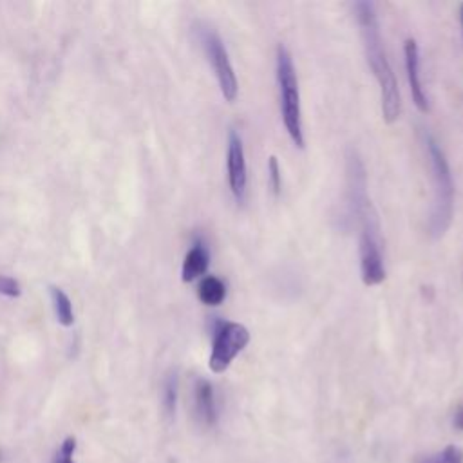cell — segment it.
I'll list each match as a JSON object with an SVG mask.
<instances>
[{
	"label": "cell",
	"mask_w": 463,
	"mask_h": 463,
	"mask_svg": "<svg viewBox=\"0 0 463 463\" xmlns=\"http://www.w3.org/2000/svg\"><path fill=\"white\" fill-rule=\"evenodd\" d=\"M75 451H76V440L73 438V436H69V438L64 440L62 447H60V452L58 456H56L55 463H75L73 462V454H75Z\"/></svg>",
	"instance_id": "e0dca14e"
},
{
	"label": "cell",
	"mask_w": 463,
	"mask_h": 463,
	"mask_svg": "<svg viewBox=\"0 0 463 463\" xmlns=\"http://www.w3.org/2000/svg\"><path fill=\"white\" fill-rule=\"evenodd\" d=\"M459 16H462V28H463V4L462 8H459Z\"/></svg>",
	"instance_id": "d6986e66"
},
{
	"label": "cell",
	"mask_w": 463,
	"mask_h": 463,
	"mask_svg": "<svg viewBox=\"0 0 463 463\" xmlns=\"http://www.w3.org/2000/svg\"><path fill=\"white\" fill-rule=\"evenodd\" d=\"M250 331L239 322L219 321L214 329V342L208 366L214 373H225L235 356L248 346Z\"/></svg>",
	"instance_id": "5b68a950"
},
{
	"label": "cell",
	"mask_w": 463,
	"mask_h": 463,
	"mask_svg": "<svg viewBox=\"0 0 463 463\" xmlns=\"http://www.w3.org/2000/svg\"><path fill=\"white\" fill-rule=\"evenodd\" d=\"M201 42L206 56H208V62L212 64V69L215 73V78L219 82L223 98L226 102H235L239 92L238 76H235L234 65L230 62L228 51H226L225 44H223L221 36L214 29L205 28L201 29Z\"/></svg>",
	"instance_id": "8992f818"
},
{
	"label": "cell",
	"mask_w": 463,
	"mask_h": 463,
	"mask_svg": "<svg viewBox=\"0 0 463 463\" xmlns=\"http://www.w3.org/2000/svg\"><path fill=\"white\" fill-rule=\"evenodd\" d=\"M20 293H22V288H20L18 281L8 277V275H0V295L15 299L20 297Z\"/></svg>",
	"instance_id": "2e32d148"
},
{
	"label": "cell",
	"mask_w": 463,
	"mask_h": 463,
	"mask_svg": "<svg viewBox=\"0 0 463 463\" xmlns=\"http://www.w3.org/2000/svg\"><path fill=\"white\" fill-rule=\"evenodd\" d=\"M194 405L199 422L205 425H214L218 422V400L214 385L205 378H199L194 388Z\"/></svg>",
	"instance_id": "9c48e42d"
},
{
	"label": "cell",
	"mask_w": 463,
	"mask_h": 463,
	"mask_svg": "<svg viewBox=\"0 0 463 463\" xmlns=\"http://www.w3.org/2000/svg\"><path fill=\"white\" fill-rule=\"evenodd\" d=\"M176 408H178V376L176 373H171L163 384V409L165 415L172 418L176 415Z\"/></svg>",
	"instance_id": "4fadbf2b"
},
{
	"label": "cell",
	"mask_w": 463,
	"mask_h": 463,
	"mask_svg": "<svg viewBox=\"0 0 463 463\" xmlns=\"http://www.w3.org/2000/svg\"><path fill=\"white\" fill-rule=\"evenodd\" d=\"M404 56H405V71H408L409 89L411 96L418 111H429V98L425 92L424 83H422V75H420V48L415 38H408L404 44Z\"/></svg>",
	"instance_id": "ba28073f"
},
{
	"label": "cell",
	"mask_w": 463,
	"mask_h": 463,
	"mask_svg": "<svg viewBox=\"0 0 463 463\" xmlns=\"http://www.w3.org/2000/svg\"><path fill=\"white\" fill-rule=\"evenodd\" d=\"M51 301H53V308H55L56 321L64 326V328H71V326L75 324V312H73L71 299L65 295L64 289L55 288V286H53Z\"/></svg>",
	"instance_id": "7c38bea8"
},
{
	"label": "cell",
	"mask_w": 463,
	"mask_h": 463,
	"mask_svg": "<svg viewBox=\"0 0 463 463\" xmlns=\"http://www.w3.org/2000/svg\"><path fill=\"white\" fill-rule=\"evenodd\" d=\"M226 171H228L230 192L235 201L243 205L246 199V186H248V169H246V156L243 138L235 129L228 132V151H226Z\"/></svg>",
	"instance_id": "52a82bcc"
},
{
	"label": "cell",
	"mask_w": 463,
	"mask_h": 463,
	"mask_svg": "<svg viewBox=\"0 0 463 463\" xmlns=\"http://www.w3.org/2000/svg\"><path fill=\"white\" fill-rule=\"evenodd\" d=\"M208 265H210L208 248H206L201 241H198L191 250H188V254H186L185 261H183L181 279L185 282L196 281V279H199L201 275H205L206 270H208Z\"/></svg>",
	"instance_id": "30bf717a"
},
{
	"label": "cell",
	"mask_w": 463,
	"mask_h": 463,
	"mask_svg": "<svg viewBox=\"0 0 463 463\" xmlns=\"http://www.w3.org/2000/svg\"><path fill=\"white\" fill-rule=\"evenodd\" d=\"M275 71H277L282 123H284L286 132H288L293 145L299 147V149H304V129H302L301 91H299L297 71H295L292 53L282 44L277 48Z\"/></svg>",
	"instance_id": "277c9868"
},
{
	"label": "cell",
	"mask_w": 463,
	"mask_h": 463,
	"mask_svg": "<svg viewBox=\"0 0 463 463\" xmlns=\"http://www.w3.org/2000/svg\"><path fill=\"white\" fill-rule=\"evenodd\" d=\"M420 463H463V454L458 447H445L444 451L436 452V454L427 456L425 459H422Z\"/></svg>",
	"instance_id": "5bb4252c"
},
{
	"label": "cell",
	"mask_w": 463,
	"mask_h": 463,
	"mask_svg": "<svg viewBox=\"0 0 463 463\" xmlns=\"http://www.w3.org/2000/svg\"><path fill=\"white\" fill-rule=\"evenodd\" d=\"M454 425L459 429V431H463V405L458 409V411H456V415H454Z\"/></svg>",
	"instance_id": "ac0fdd59"
},
{
	"label": "cell",
	"mask_w": 463,
	"mask_h": 463,
	"mask_svg": "<svg viewBox=\"0 0 463 463\" xmlns=\"http://www.w3.org/2000/svg\"><path fill=\"white\" fill-rule=\"evenodd\" d=\"M198 297L206 306H219L226 299L225 282L214 275H206L198 288Z\"/></svg>",
	"instance_id": "8fae6325"
},
{
	"label": "cell",
	"mask_w": 463,
	"mask_h": 463,
	"mask_svg": "<svg viewBox=\"0 0 463 463\" xmlns=\"http://www.w3.org/2000/svg\"><path fill=\"white\" fill-rule=\"evenodd\" d=\"M429 165L432 179V206L429 218V232L435 239L445 235L454 218V181H452L451 166L444 149L438 145L431 134H425Z\"/></svg>",
	"instance_id": "3957f363"
},
{
	"label": "cell",
	"mask_w": 463,
	"mask_h": 463,
	"mask_svg": "<svg viewBox=\"0 0 463 463\" xmlns=\"http://www.w3.org/2000/svg\"><path fill=\"white\" fill-rule=\"evenodd\" d=\"M356 22L361 28L362 46H364L366 60L371 69L373 76L378 82L380 87V103H382V116L385 123H395L402 115V96H400L398 82L395 78L391 64H389L388 55H385L384 44H382L380 24L376 9L371 2H356Z\"/></svg>",
	"instance_id": "7a4b0ae2"
},
{
	"label": "cell",
	"mask_w": 463,
	"mask_h": 463,
	"mask_svg": "<svg viewBox=\"0 0 463 463\" xmlns=\"http://www.w3.org/2000/svg\"><path fill=\"white\" fill-rule=\"evenodd\" d=\"M268 178H270V185H272V191L275 192V196H279L282 186V174H281V166H279V161L275 156H272L268 161Z\"/></svg>",
	"instance_id": "9a60e30c"
},
{
	"label": "cell",
	"mask_w": 463,
	"mask_h": 463,
	"mask_svg": "<svg viewBox=\"0 0 463 463\" xmlns=\"http://www.w3.org/2000/svg\"><path fill=\"white\" fill-rule=\"evenodd\" d=\"M348 191L353 214L361 223V275L366 286H376L385 281V265L382 254L380 226L368 198V181L361 159L351 156L348 161Z\"/></svg>",
	"instance_id": "6da1fadb"
}]
</instances>
